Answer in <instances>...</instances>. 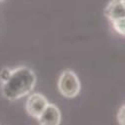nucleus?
<instances>
[{
	"mask_svg": "<svg viewBox=\"0 0 125 125\" xmlns=\"http://www.w3.org/2000/svg\"><path fill=\"white\" fill-rule=\"evenodd\" d=\"M104 15L111 22L120 18H125L124 0H111L105 7V9H104Z\"/></svg>",
	"mask_w": 125,
	"mask_h": 125,
	"instance_id": "obj_5",
	"label": "nucleus"
},
{
	"mask_svg": "<svg viewBox=\"0 0 125 125\" xmlns=\"http://www.w3.org/2000/svg\"><path fill=\"white\" fill-rule=\"evenodd\" d=\"M124 118H125V108H124V105H122L120 110L117 113V120H118L119 125H125Z\"/></svg>",
	"mask_w": 125,
	"mask_h": 125,
	"instance_id": "obj_8",
	"label": "nucleus"
},
{
	"mask_svg": "<svg viewBox=\"0 0 125 125\" xmlns=\"http://www.w3.org/2000/svg\"><path fill=\"white\" fill-rule=\"evenodd\" d=\"M36 83V75L30 68L26 66L12 69L9 78L1 84V92L3 96L14 101L20 99L33 90Z\"/></svg>",
	"mask_w": 125,
	"mask_h": 125,
	"instance_id": "obj_1",
	"label": "nucleus"
},
{
	"mask_svg": "<svg viewBox=\"0 0 125 125\" xmlns=\"http://www.w3.org/2000/svg\"><path fill=\"white\" fill-rule=\"evenodd\" d=\"M112 25L117 33L124 36V34H125V18H120V19L115 20V21H112Z\"/></svg>",
	"mask_w": 125,
	"mask_h": 125,
	"instance_id": "obj_6",
	"label": "nucleus"
},
{
	"mask_svg": "<svg viewBox=\"0 0 125 125\" xmlns=\"http://www.w3.org/2000/svg\"><path fill=\"white\" fill-rule=\"evenodd\" d=\"M11 72H12V69H9L7 67L2 68V70L0 71V82H1V83L5 82L9 78L10 74H11Z\"/></svg>",
	"mask_w": 125,
	"mask_h": 125,
	"instance_id": "obj_7",
	"label": "nucleus"
},
{
	"mask_svg": "<svg viewBox=\"0 0 125 125\" xmlns=\"http://www.w3.org/2000/svg\"><path fill=\"white\" fill-rule=\"evenodd\" d=\"M80 81L78 76L71 70H65L58 80L59 92L66 98H74L80 92Z\"/></svg>",
	"mask_w": 125,
	"mask_h": 125,
	"instance_id": "obj_2",
	"label": "nucleus"
},
{
	"mask_svg": "<svg viewBox=\"0 0 125 125\" xmlns=\"http://www.w3.org/2000/svg\"><path fill=\"white\" fill-rule=\"evenodd\" d=\"M39 125H59L61 122V113L54 104H49L37 118Z\"/></svg>",
	"mask_w": 125,
	"mask_h": 125,
	"instance_id": "obj_4",
	"label": "nucleus"
},
{
	"mask_svg": "<svg viewBox=\"0 0 125 125\" xmlns=\"http://www.w3.org/2000/svg\"><path fill=\"white\" fill-rule=\"evenodd\" d=\"M47 105L48 101L44 95L40 94V93H33L28 97L25 107L29 115L37 119Z\"/></svg>",
	"mask_w": 125,
	"mask_h": 125,
	"instance_id": "obj_3",
	"label": "nucleus"
},
{
	"mask_svg": "<svg viewBox=\"0 0 125 125\" xmlns=\"http://www.w3.org/2000/svg\"><path fill=\"white\" fill-rule=\"evenodd\" d=\"M3 1H5V0H0V2H3Z\"/></svg>",
	"mask_w": 125,
	"mask_h": 125,
	"instance_id": "obj_9",
	"label": "nucleus"
}]
</instances>
